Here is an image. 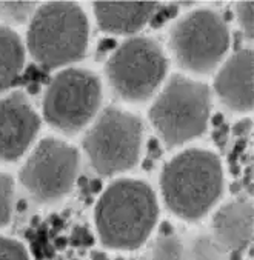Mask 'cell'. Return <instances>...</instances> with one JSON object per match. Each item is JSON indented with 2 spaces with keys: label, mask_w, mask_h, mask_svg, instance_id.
Returning a JSON list of instances; mask_svg holds the SVG:
<instances>
[{
  "label": "cell",
  "mask_w": 254,
  "mask_h": 260,
  "mask_svg": "<svg viewBox=\"0 0 254 260\" xmlns=\"http://www.w3.org/2000/svg\"><path fill=\"white\" fill-rule=\"evenodd\" d=\"M40 129V117L22 91L0 97V160L20 159Z\"/></svg>",
  "instance_id": "cell-10"
},
{
  "label": "cell",
  "mask_w": 254,
  "mask_h": 260,
  "mask_svg": "<svg viewBox=\"0 0 254 260\" xmlns=\"http://www.w3.org/2000/svg\"><path fill=\"white\" fill-rule=\"evenodd\" d=\"M213 236L216 245L225 251H243L252 242V203L237 199L213 217Z\"/></svg>",
  "instance_id": "cell-12"
},
{
  "label": "cell",
  "mask_w": 254,
  "mask_h": 260,
  "mask_svg": "<svg viewBox=\"0 0 254 260\" xmlns=\"http://www.w3.org/2000/svg\"><path fill=\"white\" fill-rule=\"evenodd\" d=\"M159 205L154 191L140 180L113 182L96 205V228L100 242L111 249L140 248L154 230Z\"/></svg>",
  "instance_id": "cell-1"
},
{
  "label": "cell",
  "mask_w": 254,
  "mask_h": 260,
  "mask_svg": "<svg viewBox=\"0 0 254 260\" xmlns=\"http://www.w3.org/2000/svg\"><path fill=\"white\" fill-rule=\"evenodd\" d=\"M154 2H96L92 11L102 31L113 34H134L156 16Z\"/></svg>",
  "instance_id": "cell-13"
},
{
  "label": "cell",
  "mask_w": 254,
  "mask_h": 260,
  "mask_svg": "<svg viewBox=\"0 0 254 260\" xmlns=\"http://www.w3.org/2000/svg\"><path fill=\"white\" fill-rule=\"evenodd\" d=\"M25 65V46L16 31L0 25V94L10 89Z\"/></svg>",
  "instance_id": "cell-14"
},
{
  "label": "cell",
  "mask_w": 254,
  "mask_h": 260,
  "mask_svg": "<svg viewBox=\"0 0 254 260\" xmlns=\"http://www.w3.org/2000/svg\"><path fill=\"white\" fill-rule=\"evenodd\" d=\"M0 260H29V255L20 242L0 237Z\"/></svg>",
  "instance_id": "cell-19"
},
{
  "label": "cell",
  "mask_w": 254,
  "mask_h": 260,
  "mask_svg": "<svg viewBox=\"0 0 254 260\" xmlns=\"http://www.w3.org/2000/svg\"><path fill=\"white\" fill-rule=\"evenodd\" d=\"M14 205V180L0 173V228L10 223Z\"/></svg>",
  "instance_id": "cell-16"
},
{
  "label": "cell",
  "mask_w": 254,
  "mask_h": 260,
  "mask_svg": "<svg viewBox=\"0 0 254 260\" xmlns=\"http://www.w3.org/2000/svg\"><path fill=\"white\" fill-rule=\"evenodd\" d=\"M167 71L168 59L162 46L143 36L125 40L105 65L108 83L126 102L148 100L164 82Z\"/></svg>",
  "instance_id": "cell-6"
},
{
  "label": "cell",
  "mask_w": 254,
  "mask_h": 260,
  "mask_svg": "<svg viewBox=\"0 0 254 260\" xmlns=\"http://www.w3.org/2000/svg\"><path fill=\"white\" fill-rule=\"evenodd\" d=\"M37 7L34 2H0V19L22 23L33 17Z\"/></svg>",
  "instance_id": "cell-17"
},
{
  "label": "cell",
  "mask_w": 254,
  "mask_h": 260,
  "mask_svg": "<svg viewBox=\"0 0 254 260\" xmlns=\"http://www.w3.org/2000/svg\"><path fill=\"white\" fill-rule=\"evenodd\" d=\"M252 49H239L219 70L214 91L224 105L237 113H249L254 105Z\"/></svg>",
  "instance_id": "cell-11"
},
{
  "label": "cell",
  "mask_w": 254,
  "mask_h": 260,
  "mask_svg": "<svg viewBox=\"0 0 254 260\" xmlns=\"http://www.w3.org/2000/svg\"><path fill=\"white\" fill-rule=\"evenodd\" d=\"M228 48V25L214 10H194L179 19L170 31L171 53L179 67L189 73H211Z\"/></svg>",
  "instance_id": "cell-7"
},
{
  "label": "cell",
  "mask_w": 254,
  "mask_h": 260,
  "mask_svg": "<svg viewBox=\"0 0 254 260\" xmlns=\"http://www.w3.org/2000/svg\"><path fill=\"white\" fill-rule=\"evenodd\" d=\"M236 16L240 29L243 31L245 37L251 42L252 40V29H254V4L252 2H239L236 5Z\"/></svg>",
  "instance_id": "cell-18"
},
{
  "label": "cell",
  "mask_w": 254,
  "mask_h": 260,
  "mask_svg": "<svg viewBox=\"0 0 254 260\" xmlns=\"http://www.w3.org/2000/svg\"><path fill=\"white\" fill-rule=\"evenodd\" d=\"M100 102V79L89 70L67 68L53 77L45 91L43 117L53 128L74 134L94 119Z\"/></svg>",
  "instance_id": "cell-8"
},
{
  "label": "cell",
  "mask_w": 254,
  "mask_h": 260,
  "mask_svg": "<svg viewBox=\"0 0 254 260\" xmlns=\"http://www.w3.org/2000/svg\"><path fill=\"white\" fill-rule=\"evenodd\" d=\"M161 186L167 206L177 217L199 220L222 196V164L207 149L182 151L165 165Z\"/></svg>",
  "instance_id": "cell-2"
},
{
  "label": "cell",
  "mask_w": 254,
  "mask_h": 260,
  "mask_svg": "<svg viewBox=\"0 0 254 260\" xmlns=\"http://www.w3.org/2000/svg\"><path fill=\"white\" fill-rule=\"evenodd\" d=\"M79 151L54 137H46L33 149L20 170V182L37 200L49 203L67 196L79 174Z\"/></svg>",
  "instance_id": "cell-9"
},
{
  "label": "cell",
  "mask_w": 254,
  "mask_h": 260,
  "mask_svg": "<svg viewBox=\"0 0 254 260\" xmlns=\"http://www.w3.org/2000/svg\"><path fill=\"white\" fill-rule=\"evenodd\" d=\"M211 116L208 85L174 74L149 108V120L164 143L180 146L207 131Z\"/></svg>",
  "instance_id": "cell-4"
},
{
  "label": "cell",
  "mask_w": 254,
  "mask_h": 260,
  "mask_svg": "<svg viewBox=\"0 0 254 260\" xmlns=\"http://www.w3.org/2000/svg\"><path fill=\"white\" fill-rule=\"evenodd\" d=\"M151 260H185V246L176 234L161 236L151 249Z\"/></svg>",
  "instance_id": "cell-15"
},
{
  "label": "cell",
  "mask_w": 254,
  "mask_h": 260,
  "mask_svg": "<svg viewBox=\"0 0 254 260\" xmlns=\"http://www.w3.org/2000/svg\"><path fill=\"white\" fill-rule=\"evenodd\" d=\"M89 23L80 5L51 2L34 11L26 46L33 59L45 70H56L79 62L88 48Z\"/></svg>",
  "instance_id": "cell-3"
},
{
  "label": "cell",
  "mask_w": 254,
  "mask_h": 260,
  "mask_svg": "<svg viewBox=\"0 0 254 260\" xmlns=\"http://www.w3.org/2000/svg\"><path fill=\"white\" fill-rule=\"evenodd\" d=\"M83 149L92 170L110 177L134 168L143 143V123L140 117L108 107L102 111L83 137Z\"/></svg>",
  "instance_id": "cell-5"
}]
</instances>
